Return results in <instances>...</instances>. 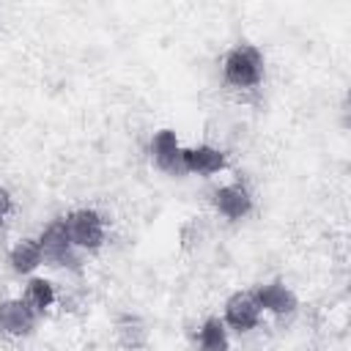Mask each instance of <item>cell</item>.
<instances>
[{
	"instance_id": "1",
	"label": "cell",
	"mask_w": 351,
	"mask_h": 351,
	"mask_svg": "<svg viewBox=\"0 0 351 351\" xmlns=\"http://www.w3.org/2000/svg\"><path fill=\"white\" fill-rule=\"evenodd\" d=\"M266 74V60L263 52L255 44H236L228 49L225 60H222V80L230 88H255L263 82Z\"/></svg>"
},
{
	"instance_id": "2",
	"label": "cell",
	"mask_w": 351,
	"mask_h": 351,
	"mask_svg": "<svg viewBox=\"0 0 351 351\" xmlns=\"http://www.w3.org/2000/svg\"><path fill=\"white\" fill-rule=\"evenodd\" d=\"M66 236L74 244V250H99L107 239V219L96 208H74L63 217Z\"/></svg>"
},
{
	"instance_id": "3",
	"label": "cell",
	"mask_w": 351,
	"mask_h": 351,
	"mask_svg": "<svg viewBox=\"0 0 351 351\" xmlns=\"http://www.w3.org/2000/svg\"><path fill=\"white\" fill-rule=\"evenodd\" d=\"M38 247H41L44 263H49V266H69V269H77V266H80L77 250H74V244H71L69 236H66L63 219H52V222L41 230Z\"/></svg>"
},
{
	"instance_id": "4",
	"label": "cell",
	"mask_w": 351,
	"mask_h": 351,
	"mask_svg": "<svg viewBox=\"0 0 351 351\" xmlns=\"http://www.w3.org/2000/svg\"><path fill=\"white\" fill-rule=\"evenodd\" d=\"M222 321L225 326H230L233 332H250L261 324V307L252 296V291H236L225 299V307H222Z\"/></svg>"
},
{
	"instance_id": "5",
	"label": "cell",
	"mask_w": 351,
	"mask_h": 351,
	"mask_svg": "<svg viewBox=\"0 0 351 351\" xmlns=\"http://www.w3.org/2000/svg\"><path fill=\"white\" fill-rule=\"evenodd\" d=\"M252 296H255L261 313H271V315H291V313H296V307H299V296H296L280 277L255 285V288H252Z\"/></svg>"
},
{
	"instance_id": "6",
	"label": "cell",
	"mask_w": 351,
	"mask_h": 351,
	"mask_svg": "<svg viewBox=\"0 0 351 351\" xmlns=\"http://www.w3.org/2000/svg\"><path fill=\"white\" fill-rule=\"evenodd\" d=\"M181 143H178V134L173 129H159L154 132L151 137V159L154 165L167 173V176H184V165H181Z\"/></svg>"
},
{
	"instance_id": "7",
	"label": "cell",
	"mask_w": 351,
	"mask_h": 351,
	"mask_svg": "<svg viewBox=\"0 0 351 351\" xmlns=\"http://www.w3.org/2000/svg\"><path fill=\"white\" fill-rule=\"evenodd\" d=\"M211 203L217 214H222L225 219H244L252 211V192L241 181H233V184L217 186L211 192Z\"/></svg>"
},
{
	"instance_id": "8",
	"label": "cell",
	"mask_w": 351,
	"mask_h": 351,
	"mask_svg": "<svg viewBox=\"0 0 351 351\" xmlns=\"http://www.w3.org/2000/svg\"><path fill=\"white\" fill-rule=\"evenodd\" d=\"M38 315L25 299H3L0 302V332L8 337H25L36 329Z\"/></svg>"
},
{
	"instance_id": "9",
	"label": "cell",
	"mask_w": 351,
	"mask_h": 351,
	"mask_svg": "<svg viewBox=\"0 0 351 351\" xmlns=\"http://www.w3.org/2000/svg\"><path fill=\"white\" fill-rule=\"evenodd\" d=\"M181 165H184V173H192V176H214V173H219V170L228 167V154L222 148H214V145L203 143V145L184 148Z\"/></svg>"
},
{
	"instance_id": "10",
	"label": "cell",
	"mask_w": 351,
	"mask_h": 351,
	"mask_svg": "<svg viewBox=\"0 0 351 351\" xmlns=\"http://www.w3.org/2000/svg\"><path fill=\"white\" fill-rule=\"evenodd\" d=\"M112 335H115V343L123 351H143L151 340L148 321L137 313H121L112 324Z\"/></svg>"
},
{
	"instance_id": "11",
	"label": "cell",
	"mask_w": 351,
	"mask_h": 351,
	"mask_svg": "<svg viewBox=\"0 0 351 351\" xmlns=\"http://www.w3.org/2000/svg\"><path fill=\"white\" fill-rule=\"evenodd\" d=\"M8 263H11V269L16 271V274H33L41 263H44V258H41V247H38V239H19L14 247H11V252H8Z\"/></svg>"
},
{
	"instance_id": "12",
	"label": "cell",
	"mask_w": 351,
	"mask_h": 351,
	"mask_svg": "<svg viewBox=\"0 0 351 351\" xmlns=\"http://www.w3.org/2000/svg\"><path fill=\"white\" fill-rule=\"evenodd\" d=\"M197 351H230L228 326L219 315H208L197 329Z\"/></svg>"
},
{
	"instance_id": "13",
	"label": "cell",
	"mask_w": 351,
	"mask_h": 351,
	"mask_svg": "<svg viewBox=\"0 0 351 351\" xmlns=\"http://www.w3.org/2000/svg\"><path fill=\"white\" fill-rule=\"evenodd\" d=\"M36 315H44L52 304H55V285L44 277H30L27 285H25V296H22Z\"/></svg>"
},
{
	"instance_id": "14",
	"label": "cell",
	"mask_w": 351,
	"mask_h": 351,
	"mask_svg": "<svg viewBox=\"0 0 351 351\" xmlns=\"http://www.w3.org/2000/svg\"><path fill=\"white\" fill-rule=\"evenodd\" d=\"M11 211H14V197H11V192L5 186H0V225L8 219Z\"/></svg>"
}]
</instances>
